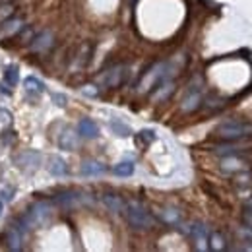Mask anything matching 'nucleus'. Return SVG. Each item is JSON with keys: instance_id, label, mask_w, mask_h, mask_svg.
<instances>
[{"instance_id": "f8f14e48", "label": "nucleus", "mask_w": 252, "mask_h": 252, "mask_svg": "<svg viewBox=\"0 0 252 252\" xmlns=\"http://www.w3.org/2000/svg\"><path fill=\"white\" fill-rule=\"evenodd\" d=\"M103 204H105V208H107L109 212H113V214H123L126 208V202L121 196H117V194H105V196H103Z\"/></svg>"}, {"instance_id": "5701e85b", "label": "nucleus", "mask_w": 252, "mask_h": 252, "mask_svg": "<svg viewBox=\"0 0 252 252\" xmlns=\"http://www.w3.org/2000/svg\"><path fill=\"white\" fill-rule=\"evenodd\" d=\"M173 94V82H163V86L159 88L158 94H154V99H158V101H161V99H167L169 95Z\"/></svg>"}, {"instance_id": "2eb2a0df", "label": "nucleus", "mask_w": 252, "mask_h": 252, "mask_svg": "<svg viewBox=\"0 0 252 252\" xmlns=\"http://www.w3.org/2000/svg\"><path fill=\"white\" fill-rule=\"evenodd\" d=\"M57 202L63 206V208H74L82 202V196L78 192H64V194H59L57 196Z\"/></svg>"}, {"instance_id": "f257e3e1", "label": "nucleus", "mask_w": 252, "mask_h": 252, "mask_svg": "<svg viewBox=\"0 0 252 252\" xmlns=\"http://www.w3.org/2000/svg\"><path fill=\"white\" fill-rule=\"evenodd\" d=\"M125 214L130 227L136 229V231H146V229H152V225H154L152 214L140 202H128L125 208Z\"/></svg>"}, {"instance_id": "4be33fe9", "label": "nucleus", "mask_w": 252, "mask_h": 252, "mask_svg": "<svg viewBox=\"0 0 252 252\" xmlns=\"http://www.w3.org/2000/svg\"><path fill=\"white\" fill-rule=\"evenodd\" d=\"M109 126H111V130H113L117 136H130V134H132V130H130L126 125H123L121 121H111V125Z\"/></svg>"}, {"instance_id": "aec40b11", "label": "nucleus", "mask_w": 252, "mask_h": 252, "mask_svg": "<svg viewBox=\"0 0 252 252\" xmlns=\"http://www.w3.org/2000/svg\"><path fill=\"white\" fill-rule=\"evenodd\" d=\"M18 80H20L18 68H16V66H8L6 72H4V82H6L10 88H14V86H18Z\"/></svg>"}, {"instance_id": "423d86ee", "label": "nucleus", "mask_w": 252, "mask_h": 252, "mask_svg": "<svg viewBox=\"0 0 252 252\" xmlns=\"http://www.w3.org/2000/svg\"><path fill=\"white\" fill-rule=\"evenodd\" d=\"M16 165L20 167V169H24V171H35L39 165H41V156L37 154V152H33V150H26V152H22V154H18L16 158Z\"/></svg>"}, {"instance_id": "dca6fc26", "label": "nucleus", "mask_w": 252, "mask_h": 252, "mask_svg": "<svg viewBox=\"0 0 252 252\" xmlns=\"http://www.w3.org/2000/svg\"><path fill=\"white\" fill-rule=\"evenodd\" d=\"M24 90H26L28 94L39 95L45 92V84H43L39 78H35V76H28V78L24 80Z\"/></svg>"}, {"instance_id": "393cba45", "label": "nucleus", "mask_w": 252, "mask_h": 252, "mask_svg": "<svg viewBox=\"0 0 252 252\" xmlns=\"http://www.w3.org/2000/svg\"><path fill=\"white\" fill-rule=\"evenodd\" d=\"M156 140V132L154 130H142L140 134H138V142L140 144H150V142H154Z\"/></svg>"}, {"instance_id": "412c9836", "label": "nucleus", "mask_w": 252, "mask_h": 252, "mask_svg": "<svg viewBox=\"0 0 252 252\" xmlns=\"http://www.w3.org/2000/svg\"><path fill=\"white\" fill-rule=\"evenodd\" d=\"M16 12V4H2L0 6V24L8 22Z\"/></svg>"}, {"instance_id": "b1692460", "label": "nucleus", "mask_w": 252, "mask_h": 252, "mask_svg": "<svg viewBox=\"0 0 252 252\" xmlns=\"http://www.w3.org/2000/svg\"><path fill=\"white\" fill-rule=\"evenodd\" d=\"M179 220H181V216H179L177 210H165V212H163V221H165V223L175 225V223H179Z\"/></svg>"}, {"instance_id": "f03ea898", "label": "nucleus", "mask_w": 252, "mask_h": 252, "mask_svg": "<svg viewBox=\"0 0 252 252\" xmlns=\"http://www.w3.org/2000/svg\"><path fill=\"white\" fill-rule=\"evenodd\" d=\"M169 70H171V64L169 63H158L154 64L140 80L138 84V90L140 92H148V90H154L156 86L163 84L167 78H169Z\"/></svg>"}, {"instance_id": "7ed1b4c3", "label": "nucleus", "mask_w": 252, "mask_h": 252, "mask_svg": "<svg viewBox=\"0 0 252 252\" xmlns=\"http://www.w3.org/2000/svg\"><path fill=\"white\" fill-rule=\"evenodd\" d=\"M252 134V125L241 123V121H225L218 126V136L223 140H239Z\"/></svg>"}, {"instance_id": "1a4fd4ad", "label": "nucleus", "mask_w": 252, "mask_h": 252, "mask_svg": "<svg viewBox=\"0 0 252 252\" xmlns=\"http://www.w3.org/2000/svg\"><path fill=\"white\" fill-rule=\"evenodd\" d=\"M78 144H80V134L74 130H64L59 138V146L66 152H74L78 148Z\"/></svg>"}, {"instance_id": "a211bd4d", "label": "nucleus", "mask_w": 252, "mask_h": 252, "mask_svg": "<svg viewBox=\"0 0 252 252\" xmlns=\"http://www.w3.org/2000/svg\"><path fill=\"white\" fill-rule=\"evenodd\" d=\"M208 249H212V251H225L227 249V245H225V239H223V235L221 233H212L210 237H208Z\"/></svg>"}, {"instance_id": "6e6552de", "label": "nucleus", "mask_w": 252, "mask_h": 252, "mask_svg": "<svg viewBox=\"0 0 252 252\" xmlns=\"http://www.w3.org/2000/svg\"><path fill=\"white\" fill-rule=\"evenodd\" d=\"M53 43H55V35L51 32H43L32 39V51L33 53H45L53 47Z\"/></svg>"}, {"instance_id": "cd10ccee", "label": "nucleus", "mask_w": 252, "mask_h": 252, "mask_svg": "<svg viewBox=\"0 0 252 252\" xmlns=\"http://www.w3.org/2000/svg\"><path fill=\"white\" fill-rule=\"evenodd\" d=\"M82 92H84L86 95H90V97H95V95H97V90H95V86H86Z\"/></svg>"}, {"instance_id": "6ab92c4d", "label": "nucleus", "mask_w": 252, "mask_h": 252, "mask_svg": "<svg viewBox=\"0 0 252 252\" xmlns=\"http://www.w3.org/2000/svg\"><path fill=\"white\" fill-rule=\"evenodd\" d=\"M113 173H115L117 177H130V175L134 173V163H132V161H123V163L115 165Z\"/></svg>"}, {"instance_id": "20e7f679", "label": "nucleus", "mask_w": 252, "mask_h": 252, "mask_svg": "<svg viewBox=\"0 0 252 252\" xmlns=\"http://www.w3.org/2000/svg\"><path fill=\"white\" fill-rule=\"evenodd\" d=\"M51 218V204L49 202H37L30 208V212L26 214L24 218V223L28 229H35L43 223H47Z\"/></svg>"}, {"instance_id": "ddd939ff", "label": "nucleus", "mask_w": 252, "mask_h": 252, "mask_svg": "<svg viewBox=\"0 0 252 252\" xmlns=\"http://www.w3.org/2000/svg\"><path fill=\"white\" fill-rule=\"evenodd\" d=\"M78 134H80L82 138H88V140L97 138V134H99V126L95 125L92 119H82V121L78 123Z\"/></svg>"}, {"instance_id": "f3484780", "label": "nucleus", "mask_w": 252, "mask_h": 252, "mask_svg": "<svg viewBox=\"0 0 252 252\" xmlns=\"http://www.w3.org/2000/svg\"><path fill=\"white\" fill-rule=\"evenodd\" d=\"M49 171H51V175H55V177H63L68 173V167H66V161L63 158H59V156H55V158L49 159Z\"/></svg>"}, {"instance_id": "0eeeda50", "label": "nucleus", "mask_w": 252, "mask_h": 252, "mask_svg": "<svg viewBox=\"0 0 252 252\" xmlns=\"http://www.w3.org/2000/svg\"><path fill=\"white\" fill-rule=\"evenodd\" d=\"M187 233H189L190 237L196 241V247L198 249H208V237H210V231H208V227L206 225H202V223H192L187 227Z\"/></svg>"}, {"instance_id": "9d476101", "label": "nucleus", "mask_w": 252, "mask_h": 252, "mask_svg": "<svg viewBox=\"0 0 252 252\" xmlns=\"http://www.w3.org/2000/svg\"><path fill=\"white\" fill-rule=\"evenodd\" d=\"M6 247H8V251H16V252L24 249V237H22V233L16 227H10L6 231Z\"/></svg>"}, {"instance_id": "9b49d317", "label": "nucleus", "mask_w": 252, "mask_h": 252, "mask_svg": "<svg viewBox=\"0 0 252 252\" xmlns=\"http://www.w3.org/2000/svg\"><path fill=\"white\" fill-rule=\"evenodd\" d=\"M200 101H202L200 88L192 86L189 92H187V95H185V99H183V109H185V111H194V109L200 107Z\"/></svg>"}, {"instance_id": "c85d7f7f", "label": "nucleus", "mask_w": 252, "mask_h": 252, "mask_svg": "<svg viewBox=\"0 0 252 252\" xmlns=\"http://www.w3.org/2000/svg\"><path fill=\"white\" fill-rule=\"evenodd\" d=\"M2 212H4V204L0 202V218H2Z\"/></svg>"}, {"instance_id": "39448f33", "label": "nucleus", "mask_w": 252, "mask_h": 252, "mask_svg": "<svg viewBox=\"0 0 252 252\" xmlns=\"http://www.w3.org/2000/svg\"><path fill=\"white\" fill-rule=\"evenodd\" d=\"M126 78V66H113L99 76V84L105 88H119Z\"/></svg>"}, {"instance_id": "a878e982", "label": "nucleus", "mask_w": 252, "mask_h": 252, "mask_svg": "<svg viewBox=\"0 0 252 252\" xmlns=\"http://www.w3.org/2000/svg\"><path fill=\"white\" fill-rule=\"evenodd\" d=\"M0 121H2V123H10V121H12V113L6 111V109H0Z\"/></svg>"}, {"instance_id": "4468645a", "label": "nucleus", "mask_w": 252, "mask_h": 252, "mask_svg": "<svg viewBox=\"0 0 252 252\" xmlns=\"http://www.w3.org/2000/svg\"><path fill=\"white\" fill-rule=\"evenodd\" d=\"M107 173V167L103 165V163H99V161H84L82 163V175H86V177H101V175H105Z\"/></svg>"}, {"instance_id": "bb28decb", "label": "nucleus", "mask_w": 252, "mask_h": 252, "mask_svg": "<svg viewBox=\"0 0 252 252\" xmlns=\"http://www.w3.org/2000/svg\"><path fill=\"white\" fill-rule=\"evenodd\" d=\"M53 101H55L59 107H64V105H66V97H64V95H61V94L53 95Z\"/></svg>"}]
</instances>
